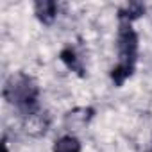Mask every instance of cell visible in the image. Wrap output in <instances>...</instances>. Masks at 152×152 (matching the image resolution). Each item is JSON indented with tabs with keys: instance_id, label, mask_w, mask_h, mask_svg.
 <instances>
[{
	"instance_id": "obj_1",
	"label": "cell",
	"mask_w": 152,
	"mask_h": 152,
	"mask_svg": "<svg viewBox=\"0 0 152 152\" xmlns=\"http://www.w3.org/2000/svg\"><path fill=\"white\" fill-rule=\"evenodd\" d=\"M77 150H79V145L72 138H66V140L59 141V145L56 147V152H77Z\"/></svg>"
}]
</instances>
